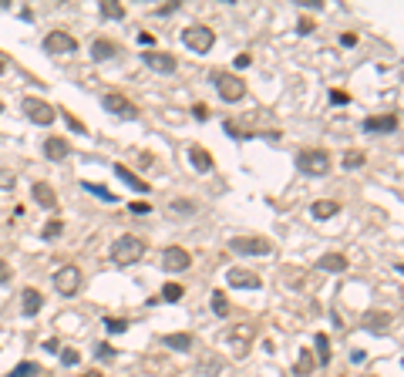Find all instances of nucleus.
I'll return each instance as SVG.
<instances>
[{
  "label": "nucleus",
  "mask_w": 404,
  "mask_h": 377,
  "mask_svg": "<svg viewBox=\"0 0 404 377\" xmlns=\"http://www.w3.org/2000/svg\"><path fill=\"white\" fill-rule=\"evenodd\" d=\"M64 233V223L61 219H51L48 226H44V239H54V236H61Z\"/></svg>",
  "instance_id": "obj_34"
},
{
  "label": "nucleus",
  "mask_w": 404,
  "mask_h": 377,
  "mask_svg": "<svg viewBox=\"0 0 404 377\" xmlns=\"http://www.w3.org/2000/svg\"><path fill=\"white\" fill-rule=\"evenodd\" d=\"M128 212H131V216H148V212H152V206L138 199V202H131V206H128Z\"/></svg>",
  "instance_id": "obj_37"
},
{
  "label": "nucleus",
  "mask_w": 404,
  "mask_h": 377,
  "mask_svg": "<svg viewBox=\"0 0 404 377\" xmlns=\"http://www.w3.org/2000/svg\"><path fill=\"white\" fill-rule=\"evenodd\" d=\"M101 105H105V111H111V115L125 118V121H135V118H138V108L131 105L128 98H125V94H118V91L105 94V98H101Z\"/></svg>",
  "instance_id": "obj_9"
},
{
  "label": "nucleus",
  "mask_w": 404,
  "mask_h": 377,
  "mask_svg": "<svg viewBox=\"0 0 404 377\" xmlns=\"http://www.w3.org/2000/svg\"><path fill=\"white\" fill-rule=\"evenodd\" d=\"M236 68H250V54H239V58H236Z\"/></svg>",
  "instance_id": "obj_44"
},
{
  "label": "nucleus",
  "mask_w": 404,
  "mask_h": 377,
  "mask_svg": "<svg viewBox=\"0 0 404 377\" xmlns=\"http://www.w3.org/2000/svg\"><path fill=\"white\" fill-rule=\"evenodd\" d=\"M226 280H229V286H236V290H260L263 286L260 276L250 270H243V266H233V270L226 273Z\"/></svg>",
  "instance_id": "obj_10"
},
{
  "label": "nucleus",
  "mask_w": 404,
  "mask_h": 377,
  "mask_svg": "<svg viewBox=\"0 0 404 377\" xmlns=\"http://www.w3.org/2000/svg\"><path fill=\"white\" fill-rule=\"evenodd\" d=\"M21 300H24V303H21V310H24L27 317H37V313H41V306H44V293H41V290H34V286H27L24 293H21Z\"/></svg>",
  "instance_id": "obj_14"
},
{
  "label": "nucleus",
  "mask_w": 404,
  "mask_h": 377,
  "mask_svg": "<svg viewBox=\"0 0 404 377\" xmlns=\"http://www.w3.org/2000/svg\"><path fill=\"white\" fill-rule=\"evenodd\" d=\"M313 347H317V364H330V341H327V333H317L313 337Z\"/></svg>",
  "instance_id": "obj_26"
},
{
  "label": "nucleus",
  "mask_w": 404,
  "mask_h": 377,
  "mask_svg": "<svg viewBox=\"0 0 404 377\" xmlns=\"http://www.w3.org/2000/svg\"><path fill=\"white\" fill-rule=\"evenodd\" d=\"M78 377H101L98 371H84V374H78Z\"/></svg>",
  "instance_id": "obj_45"
},
{
  "label": "nucleus",
  "mask_w": 404,
  "mask_h": 377,
  "mask_svg": "<svg viewBox=\"0 0 404 377\" xmlns=\"http://www.w3.org/2000/svg\"><path fill=\"white\" fill-rule=\"evenodd\" d=\"M31 196H34V202L41 209H54V206H58V196H54V188H51L48 182H34Z\"/></svg>",
  "instance_id": "obj_15"
},
{
  "label": "nucleus",
  "mask_w": 404,
  "mask_h": 377,
  "mask_svg": "<svg viewBox=\"0 0 404 377\" xmlns=\"http://www.w3.org/2000/svg\"><path fill=\"white\" fill-rule=\"evenodd\" d=\"M68 152H71V145H68V139H48L44 141V155H48L51 162H61V159H68Z\"/></svg>",
  "instance_id": "obj_17"
},
{
  "label": "nucleus",
  "mask_w": 404,
  "mask_h": 377,
  "mask_svg": "<svg viewBox=\"0 0 404 377\" xmlns=\"http://www.w3.org/2000/svg\"><path fill=\"white\" fill-rule=\"evenodd\" d=\"M189 263H192V256H189V253H186L182 246H168L166 253H162V266H166L168 273L189 270Z\"/></svg>",
  "instance_id": "obj_12"
},
{
  "label": "nucleus",
  "mask_w": 404,
  "mask_h": 377,
  "mask_svg": "<svg viewBox=\"0 0 404 377\" xmlns=\"http://www.w3.org/2000/svg\"><path fill=\"white\" fill-rule=\"evenodd\" d=\"M64 118H68V125H71L74 131H84V125H81V121H78V118H71V115H68V111H64Z\"/></svg>",
  "instance_id": "obj_42"
},
{
  "label": "nucleus",
  "mask_w": 404,
  "mask_h": 377,
  "mask_svg": "<svg viewBox=\"0 0 404 377\" xmlns=\"http://www.w3.org/2000/svg\"><path fill=\"white\" fill-rule=\"evenodd\" d=\"M229 249L239 253V256H266L270 253V239H263V236H233L229 239Z\"/></svg>",
  "instance_id": "obj_6"
},
{
  "label": "nucleus",
  "mask_w": 404,
  "mask_h": 377,
  "mask_svg": "<svg viewBox=\"0 0 404 377\" xmlns=\"http://www.w3.org/2000/svg\"><path fill=\"white\" fill-rule=\"evenodd\" d=\"M330 101L333 105H347V94L344 91H330Z\"/></svg>",
  "instance_id": "obj_40"
},
{
  "label": "nucleus",
  "mask_w": 404,
  "mask_h": 377,
  "mask_svg": "<svg viewBox=\"0 0 404 377\" xmlns=\"http://www.w3.org/2000/svg\"><path fill=\"white\" fill-rule=\"evenodd\" d=\"M213 313H216V317H226V313H229V300H226L223 290H216V293H213Z\"/></svg>",
  "instance_id": "obj_28"
},
{
  "label": "nucleus",
  "mask_w": 404,
  "mask_h": 377,
  "mask_svg": "<svg viewBox=\"0 0 404 377\" xmlns=\"http://www.w3.org/2000/svg\"><path fill=\"white\" fill-rule=\"evenodd\" d=\"M192 333H168L166 337V347H172V351H192Z\"/></svg>",
  "instance_id": "obj_27"
},
{
  "label": "nucleus",
  "mask_w": 404,
  "mask_h": 377,
  "mask_svg": "<svg viewBox=\"0 0 404 377\" xmlns=\"http://www.w3.org/2000/svg\"><path fill=\"white\" fill-rule=\"evenodd\" d=\"M14 186H17V176H14L11 169H0V188H4V192H11Z\"/></svg>",
  "instance_id": "obj_33"
},
{
  "label": "nucleus",
  "mask_w": 404,
  "mask_h": 377,
  "mask_svg": "<svg viewBox=\"0 0 404 377\" xmlns=\"http://www.w3.org/2000/svg\"><path fill=\"white\" fill-rule=\"evenodd\" d=\"M317 266L327 270V273H344L347 270V256H340V253H323Z\"/></svg>",
  "instance_id": "obj_21"
},
{
  "label": "nucleus",
  "mask_w": 404,
  "mask_h": 377,
  "mask_svg": "<svg viewBox=\"0 0 404 377\" xmlns=\"http://www.w3.org/2000/svg\"><path fill=\"white\" fill-rule=\"evenodd\" d=\"M337 212H340V202L337 199H317L310 206V216H313V219H333Z\"/></svg>",
  "instance_id": "obj_18"
},
{
  "label": "nucleus",
  "mask_w": 404,
  "mask_h": 377,
  "mask_svg": "<svg viewBox=\"0 0 404 377\" xmlns=\"http://www.w3.org/2000/svg\"><path fill=\"white\" fill-rule=\"evenodd\" d=\"M192 115L199 118V121H206V118H209V108H206V105H196V108H192Z\"/></svg>",
  "instance_id": "obj_39"
},
{
  "label": "nucleus",
  "mask_w": 404,
  "mask_h": 377,
  "mask_svg": "<svg viewBox=\"0 0 404 377\" xmlns=\"http://www.w3.org/2000/svg\"><path fill=\"white\" fill-rule=\"evenodd\" d=\"M98 11H101L105 21H125V7L115 4V0H101V4H98Z\"/></svg>",
  "instance_id": "obj_25"
},
{
  "label": "nucleus",
  "mask_w": 404,
  "mask_h": 377,
  "mask_svg": "<svg viewBox=\"0 0 404 377\" xmlns=\"http://www.w3.org/2000/svg\"><path fill=\"white\" fill-rule=\"evenodd\" d=\"M182 44L189 47V51H196V54H206V51H213V44H216V31L206 27V24H192V27L182 31Z\"/></svg>",
  "instance_id": "obj_4"
},
{
  "label": "nucleus",
  "mask_w": 404,
  "mask_h": 377,
  "mask_svg": "<svg viewBox=\"0 0 404 377\" xmlns=\"http://www.w3.org/2000/svg\"><path fill=\"white\" fill-rule=\"evenodd\" d=\"M364 165V152L360 149H350V152L344 155V169H360Z\"/></svg>",
  "instance_id": "obj_30"
},
{
  "label": "nucleus",
  "mask_w": 404,
  "mask_h": 377,
  "mask_svg": "<svg viewBox=\"0 0 404 377\" xmlns=\"http://www.w3.org/2000/svg\"><path fill=\"white\" fill-rule=\"evenodd\" d=\"M145 239L142 236H131V233H125V236H118L115 243H111V259L118 263V266H135L138 259L145 256Z\"/></svg>",
  "instance_id": "obj_1"
},
{
  "label": "nucleus",
  "mask_w": 404,
  "mask_h": 377,
  "mask_svg": "<svg viewBox=\"0 0 404 377\" xmlns=\"http://www.w3.org/2000/svg\"><path fill=\"white\" fill-rule=\"evenodd\" d=\"M81 286H84V276L74 263H68V266H61V270L54 273V290H58L61 296H78Z\"/></svg>",
  "instance_id": "obj_5"
},
{
  "label": "nucleus",
  "mask_w": 404,
  "mask_h": 377,
  "mask_svg": "<svg viewBox=\"0 0 404 377\" xmlns=\"http://www.w3.org/2000/svg\"><path fill=\"white\" fill-rule=\"evenodd\" d=\"M84 188H88L91 196H98V199H105V202H118V196H115V192H108L105 186H91V182H84Z\"/></svg>",
  "instance_id": "obj_29"
},
{
  "label": "nucleus",
  "mask_w": 404,
  "mask_h": 377,
  "mask_svg": "<svg viewBox=\"0 0 404 377\" xmlns=\"http://www.w3.org/2000/svg\"><path fill=\"white\" fill-rule=\"evenodd\" d=\"M98 357H101V361H111V357H115L111 343H98Z\"/></svg>",
  "instance_id": "obj_38"
},
{
  "label": "nucleus",
  "mask_w": 404,
  "mask_h": 377,
  "mask_svg": "<svg viewBox=\"0 0 404 377\" xmlns=\"http://www.w3.org/2000/svg\"><path fill=\"white\" fill-rule=\"evenodd\" d=\"M142 61L148 64L152 71H158V74H172V71L178 68V61L172 58V54H166V51H145Z\"/></svg>",
  "instance_id": "obj_11"
},
{
  "label": "nucleus",
  "mask_w": 404,
  "mask_h": 377,
  "mask_svg": "<svg viewBox=\"0 0 404 377\" xmlns=\"http://www.w3.org/2000/svg\"><path fill=\"white\" fill-rule=\"evenodd\" d=\"M21 108H24V115H27V121H34V125H51L54 118H58V108L54 105H48V101H41V98H24L21 101Z\"/></svg>",
  "instance_id": "obj_7"
},
{
  "label": "nucleus",
  "mask_w": 404,
  "mask_h": 377,
  "mask_svg": "<svg viewBox=\"0 0 404 377\" xmlns=\"http://www.w3.org/2000/svg\"><path fill=\"white\" fill-rule=\"evenodd\" d=\"M330 152H323V149H303L297 155V169L300 172H307V176H327L330 172Z\"/></svg>",
  "instance_id": "obj_3"
},
{
  "label": "nucleus",
  "mask_w": 404,
  "mask_h": 377,
  "mask_svg": "<svg viewBox=\"0 0 404 377\" xmlns=\"http://www.w3.org/2000/svg\"><path fill=\"white\" fill-rule=\"evenodd\" d=\"M213 84L216 91H219V98L223 101H243L246 98V81L239 78V74H229V71H213Z\"/></svg>",
  "instance_id": "obj_2"
},
{
  "label": "nucleus",
  "mask_w": 404,
  "mask_h": 377,
  "mask_svg": "<svg viewBox=\"0 0 404 377\" xmlns=\"http://www.w3.org/2000/svg\"><path fill=\"white\" fill-rule=\"evenodd\" d=\"M0 111H4V105H0Z\"/></svg>",
  "instance_id": "obj_47"
},
{
  "label": "nucleus",
  "mask_w": 404,
  "mask_h": 377,
  "mask_svg": "<svg viewBox=\"0 0 404 377\" xmlns=\"http://www.w3.org/2000/svg\"><path fill=\"white\" fill-rule=\"evenodd\" d=\"M138 41H142V44H148V47H152V44H155V37H152V34H148V31H142V34H138Z\"/></svg>",
  "instance_id": "obj_43"
},
{
  "label": "nucleus",
  "mask_w": 404,
  "mask_h": 377,
  "mask_svg": "<svg viewBox=\"0 0 404 377\" xmlns=\"http://www.w3.org/2000/svg\"><path fill=\"white\" fill-rule=\"evenodd\" d=\"M199 212V202L192 199H168L166 202V216H172V219H192Z\"/></svg>",
  "instance_id": "obj_13"
},
{
  "label": "nucleus",
  "mask_w": 404,
  "mask_h": 377,
  "mask_svg": "<svg viewBox=\"0 0 404 377\" xmlns=\"http://www.w3.org/2000/svg\"><path fill=\"white\" fill-rule=\"evenodd\" d=\"M105 327H108V333H125V330H128V323H125V320L108 317V320H105Z\"/></svg>",
  "instance_id": "obj_36"
},
{
  "label": "nucleus",
  "mask_w": 404,
  "mask_h": 377,
  "mask_svg": "<svg viewBox=\"0 0 404 377\" xmlns=\"http://www.w3.org/2000/svg\"><path fill=\"white\" fill-rule=\"evenodd\" d=\"M7 280H11V266L0 259V283H7Z\"/></svg>",
  "instance_id": "obj_41"
},
{
  "label": "nucleus",
  "mask_w": 404,
  "mask_h": 377,
  "mask_svg": "<svg viewBox=\"0 0 404 377\" xmlns=\"http://www.w3.org/2000/svg\"><path fill=\"white\" fill-rule=\"evenodd\" d=\"M115 176H118L121 182H125V186H131V188H135V192H148V186H145L142 179L135 176V172H128L125 165H115Z\"/></svg>",
  "instance_id": "obj_24"
},
{
  "label": "nucleus",
  "mask_w": 404,
  "mask_h": 377,
  "mask_svg": "<svg viewBox=\"0 0 404 377\" xmlns=\"http://www.w3.org/2000/svg\"><path fill=\"white\" fill-rule=\"evenodd\" d=\"M7 377H48V371H44L41 364H34V361H24V364L14 367Z\"/></svg>",
  "instance_id": "obj_23"
},
{
  "label": "nucleus",
  "mask_w": 404,
  "mask_h": 377,
  "mask_svg": "<svg viewBox=\"0 0 404 377\" xmlns=\"http://www.w3.org/2000/svg\"><path fill=\"white\" fill-rule=\"evenodd\" d=\"M182 293H186V290H182L178 283H166V286H162V300H172V303H176V300H182Z\"/></svg>",
  "instance_id": "obj_31"
},
{
  "label": "nucleus",
  "mask_w": 404,
  "mask_h": 377,
  "mask_svg": "<svg viewBox=\"0 0 404 377\" xmlns=\"http://www.w3.org/2000/svg\"><path fill=\"white\" fill-rule=\"evenodd\" d=\"M310 367H313V357H310V351H300V361H297V374H307Z\"/></svg>",
  "instance_id": "obj_35"
},
{
  "label": "nucleus",
  "mask_w": 404,
  "mask_h": 377,
  "mask_svg": "<svg viewBox=\"0 0 404 377\" xmlns=\"http://www.w3.org/2000/svg\"><path fill=\"white\" fill-rule=\"evenodd\" d=\"M391 323H394L391 313H364V327L374 330V333H384Z\"/></svg>",
  "instance_id": "obj_22"
},
{
  "label": "nucleus",
  "mask_w": 404,
  "mask_h": 377,
  "mask_svg": "<svg viewBox=\"0 0 404 377\" xmlns=\"http://www.w3.org/2000/svg\"><path fill=\"white\" fill-rule=\"evenodd\" d=\"M4 71H7V61H4V58H0V74H4Z\"/></svg>",
  "instance_id": "obj_46"
},
{
  "label": "nucleus",
  "mask_w": 404,
  "mask_h": 377,
  "mask_svg": "<svg viewBox=\"0 0 404 377\" xmlns=\"http://www.w3.org/2000/svg\"><path fill=\"white\" fill-rule=\"evenodd\" d=\"M78 361H81V353L74 351V347H64V351H61V364L64 367H74Z\"/></svg>",
  "instance_id": "obj_32"
},
{
  "label": "nucleus",
  "mask_w": 404,
  "mask_h": 377,
  "mask_svg": "<svg viewBox=\"0 0 404 377\" xmlns=\"http://www.w3.org/2000/svg\"><path fill=\"white\" fill-rule=\"evenodd\" d=\"M118 54V44L115 41H108V37H98V41H91V58L95 61H108Z\"/></svg>",
  "instance_id": "obj_19"
},
{
  "label": "nucleus",
  "mask_w": 404,
  "mask_h": 377,
  "mask_svg": "<svg viewBox=\"0 0 404 377\" xmlns=\"http://www.w3.org/2000/svg\"><path fill=\"white\" fill-rule=\"evenodd\" d=\"M44 51L54 54V58H68V54L78 51V41H74L68 31H48V34H44Z\"/></svg>",
  "instance_id": "obj_8"
},
{
  "label": "nucleus",
  "mask_w": 404,
  "mask_h": 377,
  "mask_svg": "<svg viewBox=\"0 0 404 377\" xmlns=\"http://www.w3.org/2000/svg\"><path fill=\"white\" fill-rule=\"evenodd\" d=\"M398 129V115H374V118H364V131H394Z\"/></svg>",
  "instance_id": "obj_16"
},
{
  "label": "nucleus",
  "mask_w": 404,
  "mask_h": 377,
  "mask_svg": "<svg viewBox=\"0 0 404 377\" xmlns=\"http://www.w3.org/2000/svg\"><path fill=\"white\" fill-rule=\"evenodd\" d=\"M189 159H192V165H196V172H213V155L206 152L202 145H192Z\"/></svg>",
  "instance_id": "obj_20"
}]
</instances>
